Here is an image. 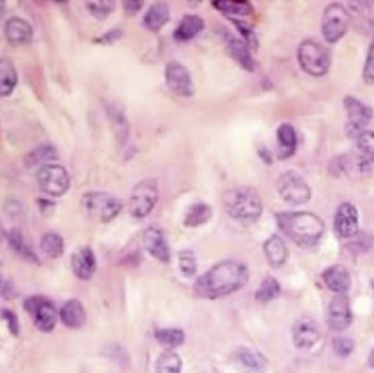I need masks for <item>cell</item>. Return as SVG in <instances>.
<instances>
[{"label":"cell","mask_w":374,"mask_h":373,"mask_svg":"<svg viewBox=\"0 0 374 373\" xmlns=\"http://www.w3.org/2000/svg\"><path fill=\"white\" fill-rule=\"evenodd\" d=\"M226 46H229L230 54L244 67V69L247 71L256 69V60L252 56V49L248 47L243 40L229 37V40H226Z\"/></svg>","instance_id":"cb8c5ba5"},{"label":"cell","mask_w":374,"mask_h":373,"mask_svg":"<svg viewBox=\"0 0 374 373\" xmlns=\"http://www.w3.org/2000/svg\"><path fill=\"white\" fill-rule=\"evenodd\" d=\"M322 278L326 287L336 295H347V291L351 289V274L342 265L329 267L323 273Z\"/></svg>","instance_id":"d6986e66"},{"label":"cell","mask_w":374,"mask_h":373,"mask_svg":"<svg viewBox=\"0 0 374 373\" xmlns=\"http://www.w3.org/2000/svg\"><path fill=\"white\" fill-rule=\"evenodd\" d=\"M264 252L266 261L272 268H279L287 262L288 259V247L281 236L272 234L269 239L264 243Z\"/></svg>","instance_id":"44dd1931"},{"label":"cell","mask_w":374,"mask_h":373,"mask_svg":"<svg viewBox=\"0 0 374 373\" xmlns=\"http://www.w3.org/2000/svg\"><path fill=\"white\" fill-rule=\"evenodd\" d=\"M358 152L374 164V132L364 131L357 137Z\"/></svg>","instance_id":"d590c367"},{"label":"cell","mask_w":374,"mask_h":373,"mask_svg":"<svg viewBox=\"0 0 374 373\" xmlns=\"http://www.w3.org/2000/svg\"><path fill=\"white\" fill-rule=\"evenodd\" d=\"M170 21V8L167 3H154L143 18V25L152 32L160 31Z\"/></svg>","instance_id":"484cf974"},{"label":"cell","mask_w":374,"mask_h":373,"mask_svg":"<svg viewBox=\"0 0 374 373\" xmlns=\"http://www.w3.org/2000/svg\"><path fill=\"white\" fill-rule=\"evenodd\" d=\"M123 36V32L120 30H113L106 32L103 37H100L95 40V43H103V44H113L115 41H117L120 37Z\"/></svg>","instance_id":"ee69618b"},{"label":"cell","mask_w":374,"mask_h":373,"mask_svg":"<svg viewBox=\"0 0 374 373\" xmlns=\"http://www.w3.org/2000/svg\"><path fill=\"white\" fill-rule=\"evenodd\" d=\"M8 240H9L10 247L14 249L16 255H19L21 258H24L25 261H28V262H36V264L38 262L37 255L34 253L31 246L25 242L24 236H22L18 230L10 231L9 236H8Z\"/></svg>","instance_id":"1f68e13d"},{"label":"cell","mask_w":374,"mask_h":373,"mask_svg":"<svg viewBox=\"0 0 374 373\" xmlns=\"http://www.w3.org/2000/svg\"><path fill=\"white\" fill-rule=\"evenodd\" d=\"M82 207L91 218L101 223H110L123 210V202L120 198L108 194V192L94 190L84 195Z\"/></svg>","instance_id":"5b68a950"},{"label":"cell","mask_w":374,"mask_h":373,"mask_svg":"<svg viewBox=\"0 0 374 373\" xmlns=\"http://www.w3.org/2000/svg\"><path fill=\"white\" fill-rule=\"evenodd\" d=\"M86 8L89 10V14L98 21L106 19L110 14H113L115 10V2H88Z\"/></svg>","instance_id":"74e56055"},{"label":"cell","mask_w":374,"mask_h":373,"mask_svg":"<svg viewBox=\"0 0 374 373\" xmlns=\"http://www.w3.org/2000/svg\"><path fill=\"white\" fill-rule=\"evenodd\" d=\"M2 281H3V274H2V264H0V286H2Z\"/></svg>","instance_id":"7dc6e473"},{"label":"cell","mask_w":374,"mask_h":373,"mask_svg":"<svg viewBox=\"0 0 374 373\" xmlns=\"http://www.w3.org/2000/svg\"><path fill=\"white\" fill-rule=\"evenodd\" d=\"M334 352L339 357H348L354 352V341L348 337H336L332 341Z\"/></svg>","instance_id":"ab89813d"},{"label":"cell","mask_w":374,"mask_h":373,"mask_svg":"<svg viewBox=\"0 0 374 373\" xmlns=\"http://www.w3.org/2000/svg\"><path fill=\"white\" fill-rule=\"evenodd\" d=\"M322 36L327 44L341 40L349 27V14L341 3L327 5L322 15Z\"/></svg>","instance_id":"ba28073f"},{"label":"cell","mask_w":374,"mask_h":373,"mask_svg":"<svg viewBox=\"0 0 374 373\" xmlns=\"http://www.w3.org/2000/svg\"><path fill=\"white\" fill-rule=\"evenodd\" d=\"M281 295V284L277 278L274 277H266L256 291V300L260 303H269L275 300Z\"/></svg>","instance_id":"d6a6232c"},{"label":"cell","mask_w":374,"mask_h":373,"mask_svg":"<svg viewBox=\"0 0 374 373\" xmlns=\"http://www.w3.org/2000/svg\"><path fill=\"white\" fill-rule=\"evenodd\" d=\"M59 318L65 324V326L71 328V330H79L86 321V313L82 303L73 299L67 300L63 304L59 312Z\"/></svg>","instance_id":"603a6c76"},{"label":"cell","mask_w":374,"mask_h":373,"mask_svg":"<svg viewBox=\"0 0 374 373\" xmlns=\"http://www.w3.org/2000/svg\"><path fill=\"white\" fill-rule=\"evenodd\" d=\"M248 281V268L237 261H222L215 264L200 275L195 286V295L202 299H220L243 289Z\"/></svg>","instance_id":"6da1fadb"},{"label":"cell","mask_w":374,"mask_h":373,"mask_svg":"<svg viewBox=\"0 0 374 373\" xmlns=\"http://www.w3.org/2000/svg\"><path fill=\"white\" fill-rule=\"evenodd\" d=\"M143 3L139 2V0H130V2H124L123 3V8H124V12H126L128 15H135V14H138L139 10L142 9Z\"/></svg>","instance_id":"f6af8a7d"},{"label":"cell","mask_w":374,"mask_h":373,"mask_svg":"<svg viewBox=\"0 0 374 373\" xmlns=\"http://www.w3.org/2000/svg\"><path fill=\"white\" fill-rule=\"evenodd\" d=\"M297 59L301 69L310 76H325L331 69V53L322 43L307 38L300 43Z\"/></svg>","instance_id":"277c9868"},{"label":"cell","mask_w":374,"mask_h":373,"mask_svg":"<svg viewBox=\"0 0 374 373\" xmlns=\"http://www.w3.org/2000/svg\"><path fill=\"white\" fill-rule=\"evenodd\" d=\"M320 338V331L317 324L310 316H300L292 325V341L300 350L312 348Z\"/></svg>","instance_id":"9a60e30c"},{"label":"cell","mask_w":374,"mask_h":373,"mask_svg":"<svg viewBox=\"0 0 374 373\" xmlns=\"http://www.w3.org/2000/svg\"><path fill=\"white\" fill-rule=\"evenodd\" d=\"M277 142H278V158L279 160H287L297 151L299 138L297 132L292 124L282 123L277 129Z\"/></svg>","instance_id":"ffe728a7"},{"label":"cell","mask_w":374,"mask_h":373,"mask_svg":"<svg viewBox=\"0 0 374 373\" xmlns=\"http://www.w3.org/2000/svg\"><path fill=\"white\" fill-rule=\"evenodd\" d=\"M334 231L339 239H353L360 233L358 210L353 202H342L334 217Z\"/></svg>","instance_id":"7c38bea8"},{"label":"cell","mask_w":374,"mask_h":373,"mask_svg":"<svg viewBox=\"0 0 374 373\" xmlns=\"http://www.w3.org/2000/svg\"><path fill=\"white\" fill-rule=\"evenodd\" d=\"M142 240L146 251H148L155 259H158V261L163 264L170 262L172 252H170V247L167 245L163 230L158 227V225H150V227L145 230Z\"/></svg>","instance_id":"2e32d148"},{"label":"cell","mask_w":374,"mask_h":373,"mask_svg":"<svg viewBox=\"0 0 374 373\" xmlns=\"http://www.w3.org/2000/svg\"><path fill=\"white\" fill-rule=\"evenodd\" d=\"M369 366L370 368H374V348L370 352V356H369Z\"/></svg>","instance_id":"bcb514c9"},{"label":"cell","mask_w":374,"mask_h":373,"mask_svg":"<svg viewBox=\"0 0 374 373\" xmlns=\"http://www.w3.org/2000/svg\"><path fill=\"white\" fill-rule=\"evenodd\" d=\"M212 218V208L205 202H198L191 205L185 214L186 227H199L202 224H207Z\"/></svg>","instance_id":"83f0119b"},{"label":"cell","mask_w":374,"mask_h":373,"mask_svg":"<svg viewBox=\"0 0 374 373\" xmlns=\"http://www.w3.org/2000/svg\"><path fill=\"white\" fill-rule=\"evenodd\" d=\"M156 341L164 347L174 348L185 343V332L177 328H165V330H158L155 332Z\"/></svg>","instance_id":"836d02e7"},{"label":"cell","mask_w":374,"mask_h":373,"mask_svg":"<svg viewBox=\"0 0 374 373\" xmlns=\"http://www.w3.org/2000/svg\"><path fill=\"white\" fill-rule=\"evenodd\" d=\"M212 5L226 16H248L253 14L252 3L243 0H218L212 2Z\"/></svg>","instance_id":"f1b7e54d"},{"label":"cell","mask_w":374,"mask_h":373,"mask_svg":"<svg viewBox=\"0 0 374 373\" xmlns=\"http://www.w3.org/2000/svg\"><path fill=\"white\" fill-rule=\"evenodd\" d=\"M344 109L347 111L345 132L349 138L357 139L360 133L367 131L369 123L373 119V111L362 101L351 95L344 98Z\"/></svg>","instance_id":"8fae6325"},{"label":"cell","mask_w":374,"mask_h":373,"mask_svg":"<svg viewBox=\"0 0 374 373\" xmlns=\"http://www.w3.org/2000/svg\"><path fill=\"white\" fill-rule=\"evenodd\" d=\"M165 84L170 91L178 97H191L195 94V84L185 65L170 62L165 67Z\"/></svg>","instance_id":"4fadbf2b"},{"label":"cell","mask_w":374,"mask_h":373,"mask_svg":"<svg viewBox=\"0 0 374 373\" xmlns=\"http://www.w3.org/2000/svg\"><path fill=\"white\" fill-rule=\"evenodd\" d=\"M2 316L3 319L8 322V326H9V331L12 332L14 335H18L19 334V321H18V316L9 309H3L2 310Z\"/></svg>","instance_id":"7bdbcfd3"},{"label":"cell","mask_w":374,"mask_h":373,"mask_svg":"<svg viewBox=\"0 0 374 373\" xmlns=\"http://www.w3.org/2000/svg\"><path fill=\"white\" fill-rule=\"evenodd\" d=\"M181 359L173 352L163 353L156 360V373H180Z\"/></svg>","instance_id":"e575fe53"},{"label":"cell","mask_w":374,"mask_h":373,"mask_svg":"<svg viewBox=\"0 0 374 373\" xmlns=\"http://www.w3.org/2000/svg\"><path fill=\"white\" fill-rule=\"evenodd\" d=\"M71 265H72L73 274L79 280L86 281V280L93 278V275L95 274V269H97V259H95V253H94L93 249H91L89 246L79 247L78 251H75L72 253Z\"/></svg>","instance_id":"e0dca14e"},{"label":"cell","mask_w":374,"mask_h":373,"mask_svg":"<svg viewBox=\"0 0 374 373\" xmlns=\"http://www.w3.org/2000/svg\"><path fill=\"white\" fill-rule=\"evenodd\" d=\"M278 229L300 247H313L320 242L325 233L323 220L307 211H287L278 212Z\"/></svg>","instance_id":"7a4b0ae2"},{"label":"cell","mask_w":374,"mask_h":373,"mask_svg":"<svg viewBox=\"0 0 374 373\" xmlns=\"http://www.w3.org/2000/svg\"><path fill=\"white\" fill-rule=\"evenodd\" d=\"M362 79L367 85H374V40L370 44L364 67H362Z\"/></svg>","instance_id":"60d3db41"},{"label":"cell","mask_w":374,"mask_h":373,"mask_svg":"<svg viewBox=\"0 0 374 373\" xmlns=\"http://www.w3.org/2000/svg\"><path fill=\"white\" fill-rule=\"evenodd\" d=\"M32 27L25 19L12 16L5 24V37L12 46H24L32 41Z\"/></svg>","instance_id":"ac0fdd59"},{"label":"cell","mask_w":374,"mask_h":373,"mask_svg":"<svg viewBox=\"0 0 374 373\" xmlns=\"http://www.w3.org/2000/svg\"><path fill=\"white\" fill-rule=\"evenodd\" d=\"M231 21H233V24L237 27V30L242 32L243 41L247 44V46L250 49H256L259 41H257V37H256L255 31L252 30V27L248 25L246 21H239V19H234V18H231Z\"/></svg>","instance_id":"f35d334b"},{"label":"cell","mask_w":374,"mask_h":373,"mask_svg":"<svg viewBox=\"0 0 374 373\" xmlns=\"http://www.w3.org/2000/svg\"><path fill=\"white\" fill-rule=\"evenodd\" d=\"M178 265H180V271L183 273L185 277L187 278L194 277L198 271V261H196L195 252L189 251V249L181 251L178 253Z\"/></svg>","instance_id":"8d00e7d4"},{"label":"cell","mask_w":374,"mask_h":373,"mask_svg":"<svg viewBox=\"0 0 374 373\" xmlns=\"http://www.w3.org/2000/svg\"><path fill=\"white\" fill-rule=\"evenodd\" d=\"M37 183L43 194L62 196L71 188V177L65 167L51 163L38 168Z\"/></svg>","instance_id":"9c48e42d"},{"label":"cell","mask_w":374,"mask_h":373,"mask_svg":"<svg viewBox=\"0 0 374 373\" xmlns=\"http://www.w3.org/2000/svg\"><path fill=\"white\" fill-rule=\"evenodd\" d=\"M277 189L279 196L284 199L288 205L299 207L307 203L312 198V189L305 179L297 172H284L277 180Z\"/></svg>","instance_id":"52a82bcc"},{"label":"cell","mask_w":374,"mask_h":373,"mask_svg":"<svg viewBox=\"0 0 374 373\" xmlns=\"http://www.w3.org/2000/svg\"><path fill=\"white\" fill-rule=\"evenodd\" d=\"M110 115L113 117V124H115V129H116V133H117V138L119 139H123L126 141L128 138V132H129V128H128V122H126V117H124L121 113L116 111V110H111Z\"/></svg>","instance_id":"b9f144b4"},{"label":"cell","mask_w":374,"mask_h":373,"mask_svg":"<svg viewBox=\"0 0 374 373\" xmlns=\"http://www.w3.org/2000/svg\"><path fill=\"white\" fill-rule=\"evenodd\" d=\"M18 84V72L9 59H0V97L12 94Z\"/></svg>","instance_id":"4316f807"},{"label":"cell","mask_w":374,"mask_h":373,"mask_svg":"<svg viewBox=\"0 0 374 373\" xmlns=\"http://www.w3.org/2000/svg\"><path fill=\"white\" fill-rule=\"evenodd\" d=\"M234 363L242 373H265V359L248 348H240L234 354Z\"/></svg>","instance_id":"7402d4cb"},{"label":"cell","mask_w":374,"mask_h":373,"mask_svg":"<svg viewBox=\"0 0 374 373\" xmlns=\"http://www.w3.org/2000/svg\"><path fill=\"white\" fill-rule=\"evenodd\" d=\"M59 154L56 151L54 146L51 145H40L37 148H34L32 151L28 152L25 157V163L27 166H47L51 164V161L58 160Z\"/></svg>","instance_id":"f546056e"},{"label":"cell","mask_w":374,"mask_h":373,"mask_svg":"<svg viewBox=\"0 0 374 373\" xmlns=\"http://www.w3.org/2000/svg\"><path fill=\"white\" fill-rule=\"evenodd\" d=\"M225 212L231 218L243 224L257 221L264 212V203L259 194L248 186H237L229 189L222 196Z\"/></svg>","instance_id":"3957f363"},{"label":"cell","mask_w":374,"mask_h":373,"mask_svg":"<svg viewBox=\"0 0 374 373\" xmlns=\"http://www.w3.org/2000/svg\"><path fill=\"white\" fill-rule=\"evenodd\" d=\"M351 322H353V312L348 297L345 295H336L327 308V325L332 331L342 332Z\"/></svg>","instance_id":"5bb4252c"},{"label":"cell","mask_w":374,"mask_h":373,"mask_svg":"<svg viewBox=\"0 0 374 373\" xmlns=\"http://www.w3.org/2000/svg\"><path fill=\"white\" fill-rule=\"evenodd\" d=\"M40 246H41L43 253L51 259H58L65 253V240L63 237L58 233H53V231L45 233L41 237Z\"/></svg>","instance_id":"4dcf8cb0"},{"label":"cell","mask_w":374,"mask_h":373,"mask_svg":"<svg viewBox=\"0 0 374 373\" xmlns=\"http://www.w3.org/2000/svg\"><path fill=\"white\" fill-rule=\"evenodd\" d=\"M160 199L158 182L154 179H145L136 185L129 198V212L135 218L148 217Z\"/></svg>","instance_id":"8992f818"},{"label":"cell","mask_w":374,"mask_h":373,"mask_svg":"<svg viewBox=\"0 0 374 373\" xmlns=\"http://www.w3.org/2000/svg\"><path fill=\"white\" fill-rule=\"evenodd\" d=\"M205 28V21L198 15H186L181 19L178 27L174 31V38L177 41L194 40Z\"/></svg>","instance_id":"d4e9b609"},{"label":"cell","mask_w":374,"mask_h":373,"mask_svg":"<svg viewBox=\"0 0 374 373\" xmlns=\"http://www.w3.org/2000/svg\"><path fill=\"white\" fill-rule=\"evenodd\" d=\"M24 309L40 331L50 332L56 328L59 313L53 302L44 296H32L24 302Z\"/></svg>","instance_id":"30bf717a"}]
</instances>
